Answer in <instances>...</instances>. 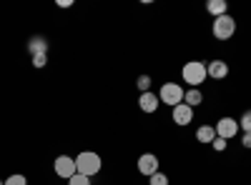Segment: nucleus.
Here are the masks:
<instances>
[{"label": "nucleus", "instance_id": "21", "mask_svg": "<svg viewBox=\"0 0 251 185\" xmlns=\"http://www.w3.org/2000/svg\"><path fill=\"white\" fill-rule=\"evenodd\" d=\"M33 65L35 68H46L48 65V55H33Z\"/></svg>", "mask_w": 251, "mask_h": 185}, {"label": "nucleus", "instance_id": "15", "mask_svg": "<svg viewBox=\"0 0 251 185\" xmlns=\"http://www.w3.org/2000/svg\"><path fill=\"white\" fill-rule=\"evenodd\" d=\"M5 185H28V178L20 173H13L10 178H5Z\"/></svg>", "mask_w": 251, "mask_h": 185}, {"label": "nucleus", "instance_id": "4", "mask_svg": "<svg viewBox=\"0 0 251 185\" xmlns=\"http://www.w3.org/2000/svg\"><path fill=\"white\" fill-rule=\"evenodd\" d=\"M158 100L166 103V105L176 108L178 103H183V88L178 83H163V88L158 90Z\"/></svg>", "mask_w": 251, "mask_h": 185}, {"label": "nucleus", "instance_id": "20", "mask_svg": "<svg viewBox=\"0 0 251 185\" xmlns=\"http://www.w3.org/2000/svg\"><path fill=\"white\" fill-rule=\"evenodd\" d=\"M211 145H214V150H216V153H224V150H226V145H228V140H224V138H216V140L211 143Z\"/></svg>", "mask_w": 251, "mask_h": 185}, {"label": "nucleus", "instance_id": "16", "mask_svg": "<svg viewBox=\"0 0 251 185\" xmlns=\"http://www.w3.org/2000/svg\"><path fill=\"white\" fill-rule=\"evenodd\" d=\"M239 128H241L244 133H251V110H246V113L241 115V120H239Z\"/></svg>", "mask_w": 251, "mask_h": 185}, {"label": "nucleus", "instance_id": "17", "mask_svg": "<svg viewBox=\"0 0 251 185\" xmlns=\"http://www.w3.org/2000/svg\"><path fill=\"white\" fill-rule=\"evenodd\" d=\"M136 85H138L141 93H149V88H151V78H149V75H141V78L136 80Z\"/></svg>", "mask_w": 251, "mask_h": 185}, {"label": "nucleus", "instance_id": "19", "mask_svg": "<svg viewBox=\"0 0 251 185\" xmlns=\"http://www.w3.org/2000/svg\"><path fill=\"white\" fill-rule=\"evenodd\" d=\"M149 183H151V185H169V178H166L163 173H153V175L149 178Z\"/></svg>", "mask_w": 251, "mask_h": 185}, {"label": "nucleus", "instance_id": "13", "mask_svg": "<svg viewBox=\"0 0 251 185\" xmlns=\"http://www.w3.org/2000/svg\"><path fill=\"white\" fill-rule=\"evenodd\" d=\"M196 140L203 143V145L214 143V140H216V130H214V125H201V128L196 130Z\"/></svg>", "mask_w": 251, "mask_h": 185}, {"label": "nucleus", "instance_id": "7", "mask_svg": "<svg viewBox=\"0 0 251 185\" xmlns=\"http://www.w3.org/2000/svg\"><path fill=\"white\" fill-rule=\"evenodd\" d=\"M158 165H161V160H158L153 153H143V155L138 158V163H136L138 173L146 175V178H151L153 173H158Z\"/></svg>", "mask_w": 251, "mask_h": 185}, {"label": "nucleus", "instance_id": "2", "mask_svg": "<svg viewBox=\"0 0 251 185\" xmlns=\"http://www.w3.org/2000/svg\"><path fill=\"white\" fill-rule=\"evenodd\" d=\"M181 78H183L191 88H199L203 80L208 78V73H206V63H201V60H191V63H186L183 70H181Z\"/></svg>", "mask_w": 251, "mask_h": 185}, {"label": "nucleus", "instance_id": "9", "mask_svg": "<svg viewBox=\"0 0 251 185\" xmlns=\"http://www.w3.org/2000/svg\"><path fill=\"white\" fill-rule=\"evenodd\" d=\"M158 105H161V100H158V93H141V98H138V108L143 110V113H156L158 110Z\"/></svg>", "mask_w": 251, "mask_h": 185}, {"label": "nucleus", "instance_id": "23", "mask_svg": "<svg viewBox=\"0 0 251 185\" xmlns=\"http://www.w3.org/2000/svg\"><path fill=\"white\" fill-rule=\"evenodd\" d=\"M55 5H58V8H71V5H73V0H58Z\"/></svg>", "mask_w": 251, "mask_h": 185}, {"label": "nucleus", "instance_id": "14", "mask_svg": "<svg viewBox=\"0 0 251 185\" xmlns=\"http://www.w3.org/2000/svg\"><path fill=\"white\" fill-rule=\"evenodd\" d=\"M201 100H203V95H201V90H199V88H191V90H186V93H183V103H186L188 108L201 105Z\"/></svg>", "mask_w": 251, "mask_h": 185}, {"label": "nucleus", "instance_id": "11", "mask_svg": "<svg viewBox=\"0 0 251 185\" xmlns=\"http://www.w3.org/2000/svg\"><path fill=\"white\" fill-rule=\"evenodd\" d=\"M28 53H30V58L33 55H48V40L43 35H33L28 40Z\"/></svg>", "mask_w": 251, "mask_h": 185}, {"label": "nucleus", "instance_id": "6", "mask_svg": "<svg viewBox=\"0 0 251 185\" xmlns=\"http://www.w3.org/2000/svg\"><path fill=\"white\" fill-rule=\"evenodd\" d=\"M214 130H216V138H224V140H231V138H236V133L241 130L239 128V120H234V118H221L216 125H214Z\"/></svg>", "mask_w": 251, "mask_h": 185}, {"label": "nucleus", "instance_id": "18", "mask_svg": "<svg viewBox=\"0 0 251 185\" xmlns=\"http://www.w3.org/2000/svg\"><path fill=\"white\" fill-rule=\"evenodd\" d=\"M68 185H91V178H86V175H80V173H75L71 180H68Z\"/></svg>", "mask_w": 251, "mask_h": 185}, {"label": "nucleus", "instance_id": "22", "mask_svg": "<svg viewBox=\"0 0 251 185\" xmlns=\"http://www.w3.org/2000/svg\"><path fill=\"white\" fill-rule=\"evenodd\" d=\"M244 148H251V133H244V140H241Z\"/></svg>", "mask_w": 251, "mask_h": 185}, {"label": "nucleus", "instance_id": "10", "mask_svg": "<svg viewBox=\"0 0 251 185\" xmlns=\"http://www.w3.org/2000/svg\"><path fill=\"white\" fill-rule=\"evenodd\" d=\"M206 73H208V78H214V80H224L228 75L226 60H211V63L206 65Z\"/></svg>", "mask_w": 251, "mask_h": 185}, {"label": "nucleus", "instance_id": "5", "mask_svg": "<svg viewBox=\"0 0 251 185\" xmlns=\"http://www.w3.org/2000/svg\"><path fill=\"white\" fill-rule=\"evenodd\" d=\"M53 170H55L58 178L71 180V178L78 173V170H75V158H71V155H58L55 163H53Z\"/></svg>", "mask_w": 251, "mask_h": 185}, {"label": "nucleus", "instance_id": "24", "mask_svg": "<svg viewBox=\"0 0 251 185\" xmlns=\"http://www.w3.org/2000/svg\"><path fill=\"white\" fill-rule=\"evenodd\" d=\"M0 185H5V180H0Z\"/></svg>", "mask_w": 251, "mask_h": 185}, {"label": "nucleus", "instance_id": "12", "mask_svg": "<svg viewBox=\"0 0 251 185\" xmlns=\"http://www.w3.org/2000/svg\"><path fill=\"white\" fill-rule=\"evenodd\" d=\"M206 13H211L214 18L228 15V3H226V0H208V3H206Z\"/></svg>", "mask_w": 251, "mask_h": 185}, {"label": "nucleus", "instance_id": "8", "mask_svg": "<svg viewBox=\"0 0 251 185\" xmlns=\"http://www.w3.org/2000/svg\"><path fill=\"white\" fill-rule=\"evenodd\" d=\"M171 118H174L176 125H188V123L194 120V108H188L186 103H178V105L174 108V113H171Z\"/></svg>", "mask_w": 251, "mask_h": 185}, {"label": "nucleus", "instance_id": "3", "mask_svg": "<svg viewBox=\"0 0 251 185\" xmlns=\"http://www.w3.org/2000/svg\"><path fill=\"white\" fill-rule=\"evenodd\" d=\"M211 33L216 40H228L234 33H236V20L231 15H221V18H214V25H211Z\"/></svg>", "mask_w": 251, "mask_h": 185}, {"label": "nucleus", "instance_id": "1", "mask_svg": "<svg viewBox=\"0 0 251 185\" xmlns=\"http://www.w3.org/2000/svg\"><path fill=\"white\" fill-rule=\"evenodd\" d=\"M100 168H103V160H100L98 153H93V150H83V153L75 155V170H78L80 175L93 178V175L100 173Z\"/></svg>", "mask_w": 251, "mask_h": 185}]
</instances>
